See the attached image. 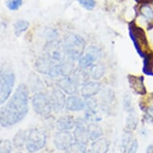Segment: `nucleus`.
Here are the masks:
<instances>
[{
	"label": "nucleus",
	"instance_id": "f257e3e1",
	"mask_svg": "<svg viewBox=\"0 0 153 153\" xmlns=\"http://www.w3.org/2000/svg\"><path fill=\"white\" fill-rule=\"evenodd\" d=\"M29 89L25 83L18 86L7 103L0 108V126L9 128L25 118L28 112Z\"/></svg>",
	"mask_w": 153,
	"mask_h": 153
},
{
	"label": "nucleus",
	"instance_id": "f03ea898",
	"mask_svg": "<svg viewBox=\"0 0 153 153\" xmlns=\"http://www.w3.org/2000/svg\"><path fill=\"white\" fill-rule=\"evenodd\" d=\"M63 44L68 56L74 61L79 60L85 51V40L78 34L68 33L64 37Z\"/></svg>",
	"mask_w": 153,
	"mask_h": 153
},
{
	"label": "nucleus",
	"instance_id": "7ed1b4c3",
	"mask_svg": "<svg viewBox=\"0 0 153 153\" xmlns=\"http://www.w3.org/2000/svg\"><path fill=\"white\" fill-rule=\"evenodd\" d=\"M128 30L135 49L138 55L143 59L149 50L146 32L143 28L136 25L134 21H131L128 24Z\"/></svg>",
	"mask_w": 153,
	"mask_h": 153
},
{
	"label": "nucleus",
	"instance_id": "20e7f679",
	"mask_svg": "<svg viewBox=\"0 0 153 153\" xmlns=\"http://www.w3.org/2000/svg\"><path fill=\"white\" fill-rule=\"evenodd\" d=\"M15 81L14 71L10 68L0 63V104L10 97Z\"/></svg>",
	"mask_w": 153,
	"mask_h": 153
},
{
	"label": "nucleus",
	"instance_id": "39448f33",
	"mask_svg": "<svg viewBox=\"0 0 153 153\" xmlns=\"http://www.w3.org/2000/svg\"><path fill=\"white\" fill-rule=\"evenodd\" d=\"M47 143L46 133L39 128H32L28 131L26 142V148L28 152L35 153L43 149Z\"/></svg>",
	"mask_w": 153,
	"mask_h": 153
},
{
	"label": "nucleus",
	"instance_id": "423d86ee",
	"mask_svg": "<svg viewBox=\"0 0 153 153\" xmlns=\"http://www.w3.org/2000/svg\"><path fill=\"white\" fill-rule=\"evenodd\" d=\"M33 109L38 115L47 118L51 116L53 108L51 105L50 97L47 96L42 92L36 93L31 100Z\"/></svg>",
	"mask_w": 153,
	"mask_h": 153
},
{
	"label": "nucleus",
	"instance_id": "0eeeda50",
	"mask_svg": "<svg viewBox=\"0 0 153 153\" xmlns=\"http://www.w3.org/2000/svg\"><path fill=\"white\" fill-rule=\"evenodd\" d=\"M35 68L41 74L48 75L51 78L61 76L58 62L51 60L45 55L39 57L35 62Z\"/></svg>",
	"mask_w": 153,
	"mask_h": 153
},
{
	"label": "nucleus",
	"instance_id": "6e6552de",
	"mask_svg": "<svg viewBox=\"0 0 153 153\" xmlns=\"http://www.w3.org/2000/svg\"><path fill=\"white\" fill-rule=\"evenodd\" d=\"M44 55L55 62H60L68 56L64 44L60 40L48 41L44 46Z\"/></svg>",
	"mask_w": 153,
	"mask_h": 153
},
{
	"label": "nucleus",
	"instance_id": "1a4fd4ad",
	"mask_svg": "<svg viewBox=\"0 0 153 153\" xmlns=\"http://www.w3.org/2000/svg\"><path fill=\"white\" fill-rule=\"evenodd\" d=\"M83 55L79 59V66L82 68L87 69L91 68L96 61L100 59L102 55L100 48L96 46L91 45L86 48Z\"/></svg>",
	"mask_w": 153,
	"mask_h": 153
},
{
	"label": "nucleus",
	"instance_id": "9d476101",
	"mask_svg": "<svg viewBox=\"0 0 153 153\" xmlns=\"http://www.w3.org/2000/svg\"><path fill=\"white\" fill-rule=\"evenodd\" d=\"M87 121L85 119L83 120L82 118H79L75 120V129L74 131V138L76 142H80V143L87 144L89 141L88 135V125L86 123Z\"/></svg>",
	"mask_w": 153,
	"mask_h": 153
},
{
	"label": "nucleus",
	"instance_id": "9b49d317",
	"mask_svg": "<svg viewBox=\"0 0 153 153\" xmlns=\"http://www.w3.org/2000/svg\"><path fill=\"white\" fill-rule=\"evenodd\" d=\"M50 100L51 102L53 109L55 111H61L65 108L67 98L65 96V93L59 88L53 89L50 95Z\"/></svg>",
	"mask_w": 153,
	"mask_h": 153
},
{
	"label": "nucleus",
	"instance_id": "f8f14e48",
	"mask_svg": "<svg viewBox=\"0 0 153 153\" xmlns=\"http://www.w3.org/2000/svg\"><path fill=\"white\" fill-rule=\"evenodd\" d=\"M73 136L68 131H59L54 138V143L56 148L65 151L73 143Z\"/></svg>",
	"mask_w": 153,
	"mask_h": 153
},
{
	"label": "nucleus",
	"instance_id": "ddd939ff",
	"mask_svg": "<svg viewBox=\"0 0 153 153\" xmlns=\"http://www.w3.org/2000/svg\"><path fill=\"white\" fill-rule=\"evenodd\" d=\"M128 80L130 88L134 92L140 95H145L147 94V89L144 85V78L143 76H136V75H128Z\"/></svg>",
	"mask_w": 153,
	"mask_h": 153
},
{
	"label": "nucleus",
	"instance_id": "4468645a",
	"mask_svg": "<svg viewBox=\"0 0 153 153\" xmlns=\"http://www.w3.org/2000/svg\"><path fill=\"white\" fill-rule=\"evenodd\" d=\"M57 86L63 92L68 95H74L79 88L71 76H63L62 78L59 79Z\"/></svg>",
	"mask_w": 153,
	"mask_h": 153
},
{
	"label": "nucleus",
	"instance_id": "2eb2a0df",
	"mask_svg": "<svg viewBox=\"0 0 153 153\" xmlns=\"http://www.w3.org/2000/svg\"><path fill=\"white\" fill-rule=\"evenodd\" d=\"M101 91V84L99 82L88 81L81 86L80 94L83 99L94 97Z\"/></svg>",
	"mask_w": 153,
	"mask_h": 153
},
{
	"label": "nucleus",
	"instance_id": "dca6fc26",
	"mask_svg": "<svg viewBox=\"0 0 153 153\" xmlns=\"http://www.w3.org/2000/svg\"><path fill=\"white\" fill-rule=\"evenodd\" d=\"M65 108L71 111H80L85 108V100L79 96L71 95L67 98Z\"/></svg>",
	"mask_w": 153,
	"mask_h": 153
},
{
	"label": "nucleus",
	"instance_id": "f3484780",
	"mask_svg": "<svg viewBox=\"0 0 153 153\" xmlns=\"http://www.w3.org/2000/svg\"><path fill=\"white\" fill-rule=\"evenodd\" d=\"M71 77L73 79V80L75 81L79 87V86L81 87L89 81L90 74H89V71H88L86 69L79 67L77 68H75Z\"/></svg>",
	"mask_w": 153,
	"mask_h": 153
},
{
	"label": "nucleus",
	"instance_id": "a211bd4d",
	"mask_svg": "<svg viewBox=\"0 0 153 153\" xmlns=\"http://www.w3.org/2000/svg\"><path fill=\"white\" fill-rule=\"evenodd\" d=\"M75 61L67 56L64 59L59 62L61 76H71L75 70Z\"/></svg>",
	"mask_w": 153,
	"mask_h": 153
},
{
	"label": "nucleus",
	"instance_id": "6ab92c4d",
	"mask_svg": "<svg viewBox=\"0 0 153 153\" xmlns=\"http://www.w3.org/2000/svg\"><path fill=\"white\" fill-rule=\"evenodd\" d=\"M75 126V120L71 116H63L56 122V128L59 131H69Z\"/></svg>",
	"mask_w": 153,
	"mask_h": 153
},
{
	"label": "nucleus",
	"instance_id": "aec40b11",
	"mask_svg": "<svg viewBox=\"0 0 153 153\" xmlns=\"http://www.w3.org/2000/svg\"><path fill=\"white\" fill-rule=\"evenodd\" d=\"M87 130L89 140L95 141L97 139L101 138V136H103V131L102 127L96 122H91L88 124Z\"/></svg>",
	"mask_w": 153,
	"mask_h": 153
},
{
	"label": "nucleus",
	"instance_id": "412c9836",
	"mask_svg": "<svg viewBox=\"0 0 153 153\" xmlns=\"http://www.w3.org/2000/svg\"><path fill=\"white\" fill-rule=\"evenodd\" d=\"M91 150L95 153H108L109 151V142L105 138H100L93 141Z\"/></svg>",
	"mask_w": 153,
	"mask_h": 153
},
{
	"label": "nucleus",
	"instance_id": "4be33fe9",
	"mask_svg": "<svg viewBox=\"0 0 153 153\" xmlns=\"http://www.w3.org/2000/svg\"><path fill=\"white\" fill-rule=\"evenodd\" d=\"M143 72L148 76H153V52L148 51L143 58Z\"/></svg>",
	"mask_w": 153,
	"mask_h": 153
},
{
	"label": "nucleus",
	"instance_id": "5701e85b",
	"mask_svg": "<svg viewBox=\"0 0 153 153\" xmlns=\"http://www.w3.org/2000/svg\"><path fill=\"white\" fill-rule=\"evenodd\" d=\"M105 73V68L101 63H95L90 68L89 74L94 80H99L103 78Z\"/></svg>",
	"mask_w": 153,
	"mask_h": 153
},
{
	"label": "nucleus",
	"instance_id": "b1692460",
	"mask_svg": "<svg viewBox=\"0 0 153 153\" xmlns=\"http://www.w3.org/2000/svg\"><path fill=\"white\" fill-rule=\"evenodd\" d=\"M28 131L21 130L18 131L15 136H14L12 140V144L14 147L17 148H23V146L26 144L27 142V138Z\"/></svg>",
	"mask_w": 153,
	"mask_h": 153
},
{
	"label": "nucleus",
	"instance_id": "393cba45",
	"mask_svg": "<svg viewBox=\"0 0 153 153\" xmlns=\"http://www.w3.org/2000/svg\"><path fill=\"white\" fill-rule=\"evenodd\" d=\"M136 13L142 15L143 19L148 21V23L153 22V9L149 4H140Z\"/></svg>",
	"mask_w": 153,
	"mask_h": 153
},
{
	"label": "nucleus",
	"instance_id": "a878e982",
	"mask_svg": "<svg viewBox=\"0 0 153 153\" xmlns=\"http://www.w3.org/2000/svg\"><path fill=\"white\" fill-rule=\"evenodd\" d=\"M102 120L98 112V108H86L85 120L88 122H99Z\"/></svg>",
	"mask_w": 153,
	"mask_h": 153
},
{
	"label": "nucleus",
	"instance_id": "bb28decb",
	"mask_svg": "<svg viewBox=\"0 0 153 153\" xmlns=\"http://www.w3.org/2000/svg\"><path fill=\"white\" fill-rule=\"evenodd\" d=\"M66 153H86L87 148H86L85 143L76 142L72 143L67 149L65 150Z\"/></svg>",
	"mask_w": 153,
	"mask_h": 153
},
{
	"label": "nucleus",
	"instance_id": "cd10ccee",
	"mask_svg": "<svg viewBox=\"0 0 153 153\" xmlns=\"http://www.w3.org/2000/svg\"><path fill=\"white\" fill-rule=\"evenodd\" d=\"M30 26L29 22L27 20H19L15 23L14 25V32L16 36H20L22 33L27 30Z\"/></svg>",
	"mask_w": 153,
	"mask_h": 153
},
{
	"label": "nucleus",
	"instance_id": "c85d7f7f",
	"mask_svg": "<svg viewBox=\"0 0 153 153\" xmlns=\"http://www.w3.org/2000/svg\"><path fill=\"white\" fill-rule=\"evenodd\" d=\"M137 124H138L137 116L136 115H134V111L129 112V116H128L127 120H126V131H131L135 130L136 127H137Z\"/></svg>",
	"mask_w": 153,
	"mask_h": 153
},
{
	"label": "nucleus",
	"instance_id": "c756f323",
	"mask_svg": "<svg viewBox=\"0 0 153 153\" xmlns=\"http://www.w3.org/2000/svg\"><path fill=\"white\" fill-rule=\"evenodd\" d=\"M131 139H132L131 132L126 131L125 132L123 133L122 139H121V148H123V153H126V152H127V149L131 143Z\"/></svg>",
	"mask_w": 153,
	"mask_h": 153
},
{
	"label": "nucleus",
	"instance_id": "7c9ffc66",
	"mask_svg": "<svg viewBox=\"0 0 153 153\" xmlns=\"http://www.w3.org/2000/svg\"><path fill=\"white\" fill-rule=\"evenodd\" d=\"M12 145L9 140H0V153H11Z\"/></svg>",
	"mask_w": 153,
	"mask_h": 153
},
{
	"label": "nucleus",
	"instance_id": "2f4dec72",
	"mask_svg": "<svg viewBox=\"0 0 153 153\" xmlns=\"http://www.w3.org/2000/svg\"><path fill=\"white\" fill-rule=\"evenodd\" d=\"M123 108L127 111L128 113L134 111V108L132 107V103H131V97L130 94L126 93L124 96H123Z\"/></svg>",
	"mask_w": 153,
	"mask_h": 153
},
{
	"label": "nucleus",
	"instance_id": "473e14b6",
	"mask_svg": "<svg viewBox=\"0 0 153 153\" xmlns=\"http://www.w3.org/2000/svg\"><path fill=\"white\" fill-rule=\"evenodd\" d=\"M78 2L83 8L88 10H93L96 4L95 0H78Z\"/></svg>",
	"mask_w": 153,
	"mask_h": 153
},
{
	"label": "nucleus",
	"instance_id": "72a5a7b5",
	"mask_svg": "<svg viewBox=\"0 0 153 153\" xmlns=\"http://www.w3.org/2000/svg\"><path fill=\"white\" fill-rule=\"evenodd\" d=\"M23 4V0H8L7 5L10 10H16Z\"/></svg>",
	"mask_w": 153,
	"mask_h": 153
},
{
	"label": "nucleus",
	"instance_id": "f704fd0d",
	"mask_svg": "<svg viewBox=\"0 0 153 153\" xmlns=\"http://www.w3.org/2000/svg\"><path fill=\"white\" fill-rule=\"evenodd\" d=\"M143 120L148 123H153V105L148 107L143 116Z\"/></svg>",
	"mask_w": 153,
	"mask_h": 153
},
{
	"label": "nucleus",
	"instance_id": "c9c22d12",
	"mask_svg": "<svg viewBox=\"0 0 153 153\" xmlns=\"http://www.w3.org/2000/svg\"><path fill=\"white\" fill-rule=\"evenodd\" d=\"M46 36H47V39H48V41H52L58 39L59 35L55 30H52V29H48L46 31Z\"/></svg>",
	"mask_w": 153,
	"mask_h": 153
},
{
	"label": "nucleus",
	"instance_id": "e433bc0d",
	"mask_svg": "<svg viewBox=\"0 0 153 153\" xmlns=\"http://www.w3.org/2000/svg\"><path fill=\"white\" fill-rule=\"evenodd\" d=\"M139 143L138 141L136 140H134L131 141V143L129 145L128 148L127 149V152L126 153H136L137 150H138Z\"/></svg>",
	"mask_w": 153,
	"mask_h": 153
},
{
	"label": "nucleus",
	"instance_id": "4c0bfd02",
	"mask_svg": "<svg viewBox=\"0 0 153 153\" xmlns=\"http://www.w3.org/2000/svg\"><path fill=\"white\" fill-rule=\"evenodd\" d=\"M146 153H153V144L148 146V148L146 149Z\"/></svg>",
	"mask_w": 153,
	"mask_h": 153
},
{
	"label": "nucleus",
	"instance_id": "58836bf2",
	"mask_svg": "<svg viewBox=\"0 0 153 153\" xmlns=\"http://www.w3.org/2000/svg\"><path fill=\"white\" fill-rule=\"evenodd\" d=\"M86 153H95V152H93L91 149H90V150L87 151V152H86Z\"/></svg>",
	"mask_w": 153,
	"mask_h": 153
}]
</instances>
